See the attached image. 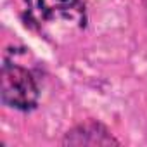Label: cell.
Instances as JSON below:
<instances>
[{
  "instance_id": "cell-2",
  "label": "cell",
  "mask_w": 147,
  "mask_h": 147,
  "mask_svg": "<svg viewBox=\"0 0 147 147\" xmlns=\"http://www.w3.org/2000/svg\"><path fill=\"white\" fill-rule=\"evenodd\" d=\"M0 95L7 106L28 111L38 102V85L28 69L5 62L0 73Z\"/></svg>"
},
{
  "instance_id": "cell-3",
  "label": "cell",
  "mask_w": 147,
  "mask_h": 147,
  "mask_svg": "<svg viewBox=\"0 0 147 147\" xmlns=\"http://www.w3.org/2000/svg\"><path fill=\"white\" fill-rule=\"evenodd\" d=\"M64 145H119V142L97 121H85L69 130L62 140Z\"/></svg>"
},
{
  "instance_id": "cell-4",
  "label": "cell",
  "mask_w": 147,
  "mask_h": 147,
  "mask_svg": "<svg viewBox=\"0 0 147 147\" xmlns=\"http://www.w3.org/2000/svg\"><path fill=\"white\" fill-rule=\"evenodd\" d=\"M144 9H145V16H147V0H144Z\"/></svg>"
},
{
  "instance_id": "cell-1",
  "label": "cell",
  "mask_w": 147,
  "mask_h": 147,
  "mask_svg": "<svg viewBox=\"0 0 147 147\" xmlns=\"http://www.w3.org/2000/svg\"><path fill=\"white\" fill-rule=\"evenodd\" d=\"M30 19L40 28H83L85 5L82 0H26Z\"/></svg>"
}]
</instances>
